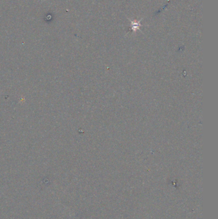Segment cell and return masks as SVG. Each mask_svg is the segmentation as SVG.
Here are the masks:
<instances>
[{
    "label": "cell",
    "instance_id": "cell-1",
    "mask_svg": "<svg viewBox=\"0 0 218 219\" xmlns=\"http://www.w3.org/2000/svg\"><path fill=\"white\" fill-rule=\"evenodd\" d=\"M128 20H129V21L131 22V30H132V32H136V30H140V27L142 26L141 24V22L142 20H143V18H142L141 20H140L139 21L131 20H130V19H129V18H128Z\"/></svg>",
    "mask_w": 218,
    "mask_h": 219
}]
</instances>
